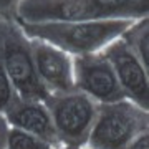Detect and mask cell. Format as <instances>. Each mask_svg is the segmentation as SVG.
<instances>
[{"instance_id": "obj_17", "label": "cell", "mask_w": 149, "mask_h": 149, "mask_svg": "<svg viewBox=\"0 0 149 149\" xmlns=\"http://www.w3.org/2000/svg\"><path fill=\"white\" fill-rule=\"evenodd\" d=\"M56 149H81V148H71V146H60Z\"/></svg>"}, {"instance_id": "obj_14", "label": "cell", "mask_w": 149, "mask_h": 149, "mask_svg": "<svg viewBox=\"0 0 149 149\" xmlns=\"http://www.w3.org/2000/svg\"><path fill=\"white\" fill-rule=\"evenodd\" d=\"M20 0H0V20H17V8Z\"/></svg>"}, {"instance_id": "obj_3", "label": "cell", "mask_w": 149, "mask_h": 149, "mask_svg": "<svg viewBox=\"0 0 149 149\" xmlns=\"http://www.w3.org/2000/svg\"><path fill=\"white\" fill-rule=\"evenodd\" d=\"M0 61L23 100H45L48 93L37 76L32 43L18 20H0Z\"/></svg>"}, {"instance_id": "obj_6", "label": "cell", "mask_w": 149, "mask_h": 149, "mask_svg": "<svg viewBox=\"0 0 149 149\" xmlns=\"http://www.w3.org/2000/svg\"><path fill=\"white\" fill-rule=\"evenodd\" d=\"M101 53L109 61L126 98L149 111V68L139 61L121 37L108 43Z\"/></svg>"}, {"instance_id": "obj_7", "label": "cell", "mask_w": 149, "mask_h": 149, "mask_svg": "<svg viewBox=\"0 0 149 149\" xmlns=\"http://www.w3.org/2000/svg\"><path fill=\"white\" fill-rule=\"evenodd\" d=\"M30 38V37H28ZM37 76L48 95L68 93L74 88L73 56L38 38H30Z\"/></svg>"}, {"instance_id": "obj_2", "label": "cell", "mask_w": 149, "mask_h": 149, "mask_svg": "<svg viewBox=\"0 0 149 149\" xmlns=\"http://www.w3.org/2000/svg\"><path fill=\"white\" fill-rule=\"evenodd\" d=\"M149 131V111L131 100L98 104L96 119L85 149H126Z\"/></svg>"}, {"instance_id": "obj_16", "label": "cell", "mask_w": 149, "mask_h": 149, "mask_svg": "<svg viewBox=\"0 0 149 149\" xmlns=\"http://www.w3.org/2000/svg\"><path fill=\"white\" fill-rule=\"evenodd\" d=\"M126 149H149V131L138 136Z\"/></svg>"}, {"instance_id": "obj_10", "label": "cell", "mask_w": 149, "mask_h": 149, "mask_svg": "<svg viewBox=\"0 0 149 149\" xmlns=\"http://www.w3.org/2000/svg\"><path fill=\"white\" fill-rule=\"evenodd\" d=\"M101 18H143L149 15V0H90Z\"/></svg>"}, {"instance_id": "obj_12", "label": "cell", "mask_w": 149, "mask_h": 149, "mask_svg": "<svg viewBox=\"0 0 149 149\" xmlns=\"http://www.w3.org/2000/svg\"><path fill=\"white\" fill-rule=\"evenodd\" d=\"M5 149H56V148L48 144L47 141L37 138V136H32V134L20 131L17 128H10Z\"/></svg>"}, {"instance_id": "obj_13", "label": "cell", "mask_w": 149, "mask_h": 149, "mask_svg": "<svg viewBox=\"0 0 149 149\" xmlns=\"http://www.w3.org/2000/svg\"><path fill=\"white\" fill-rule=\"evenodd\" d=\"M18 100H20V96L17 93L12 80L8 78L2 61H0V113L5 114Z\"/></svg>"}, {"instance_id": "obj_5", "label": "cell", "mask_w": 149, "mask_h": 149, "mask_svg": "<svg viewBox=\"0 0 149 149\" xmlns=\"http://www.w3.org/2000/svg\"><path fill=\"white\" fill-rule=\"evenodd\" d=\"M73 73L74 88L98 104L128 100L109 61L101 52L73 56Z\"/></svg>"}, {"instance_id": "obj_11", "label": "cell", "mask_w": 149, "mask_h": 149, "mask_svg": "<svg viewBox=\"0 0 149 149\" xmlns=\"http://www.w3.org/2000/svg\"><path fill=\"white\" fill-rule=\"evenodd\" d=\"M126 47L139 58V61L149 68V17L134 20L121 35Z\"/></svg>"}, {"instance_id": "obj_18", "label": "cell", "mask_w": 149, "mask_h": 149, "mask_svg": "<svg viewBox=\"0 0 149 149\" xmlns=\"http://www.w3.org/2000/svg\"><path fill=\"white\" fill-rule=\"evenodd\" d=\"M81 149H85V148H81Z\"/></svg>"}, {"instance_id": "obj_8", "label": "cell", "mask_w": 149, "mask_h": 149, "mask_svg": "<svg viewBox=\"0 0 149 149\" xmlns=\"http://www.w3.org/2000/svg\"><path fill=\"white\" fill-rule=\"evenodd\" d=\"M100 18L90 0H20L17 8V20L28 25Z\"/></svg>"}, {"instance_id": "obj_1", "label": "cell", "mask_w": 149, "mask_h": 149, "mask_svg": "<svg viewBox=\"0 0 149 149\" xmlns=\"http://www.w3.org/2000/svg\"><path fill=\"white\" fill-rule=\"evenodd\" d=\"M133 22V18H100L40 25L18 23L27 37L52 43L71 56H80L101 52L108 43L121 37Z\"/></svg>"}, {"instance_id": "obj_15", "label": "cell", "mask_w": 149, "mask_h": 149, "mask_svg": "<svg viewBox=\"0 0 149 149\" xmlns=\"http://www.w3.org/2000/svg\"><path fill=\"white\" fill-rule=\"evenodd\" d=\"M8 133H10V124L7 121L5 114L0 113V149H5L7 139H8Z\"/></svg>"}, {"instance_id": "obj_9", "label": "cell", "mask_w": 149, "mask_h": 149, "mask_svg": "<svg viewBox=\"0 0 149 149\" xmlns=\"http://www.w3.org/2000/svg\"><path fill=\"white\" fill-rule=\"evenodd\" d=\"M5 118L10 128L37 136L47 141L55 148H60V139L52 121V114L48 111L45 100H23L20 98L13 106L5 113Z\"/></svg>"}, {"instance_id": "obj_4", "label": "cell", "mask_w": 149, "mask_h": 149, "mask_svg": "<svg viewBox=\"0 0 149 149\" xmlns=\"http://www.w3.org/2000/svg\"><path fill=\"white\" fill-rule=\"evenodd\" d=\"M60 144L85 148L98 113V103L78 90L45 98Z\"/></svg>"}]
</instances>
